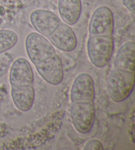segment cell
Masks as SVG:
<instances>
[{
  "instance_id": "obj_12",
  "label": "cell",
  "mask_w": 135,
  "mask_h": 150,
  "mask_svg": "<svg viewBox=\"0 0 135 150\" xmlns=\"http://www.w3.org/2000/svg\"><path fill=\"white\" fill-rule=\"evenodd\" d=\"M135 43L129 41L123 44L117 52L114 68L134 73Z\"/></svg>"
},
{
  "instance_id": "obj_14",
  "label": "cell",
  "mask_w": 135,
  "mask_h": 150,
  "mask_svg": "<svg viewBox=\"0 0 135 150\" xmlns=\"http://www.w3.org/2000/svg\"><path fill=\"white\" fill-rule=\"evenodd\" d=\"M18 40L17 33L12 30H0V54L11 49Z\"/></svg>"
},
{
  "instance_id": "obj_15",
  "label": "cell",
  "mask_w": 135,
  "mask_h": 150,
  "mask_svg": "<svg viewBox=\"0 0 135 150\" xmlns=\"http://www.w3.org/2000/svg\"><path fill=\"white\" fill-rule=\"evenodd\" d=\"M84 150H102L103 146L101 142L98 139H91L88 141L83 148Z\"/></svg>"
},
{
  "instance_id": "obj_5",
  "label": "cell",
  "mask_w": 135,
  "mask_h": 150,
  "mask_svg": "<svg viewBox=\"0 0 135 150\" xmlns=\"http://www.w3.org/2000/svg\"><path fill=\"white\" fill-rule=\"evenodd\" d=\"M89 35L112 36L114 31V17L110 8L100 6L95 10L89 23Z\"/></svg>"
},
{
  "instance_id": "obj_7",
  "label": "cell",
  "mask_w": 135,
  "mask_h": 150,
  "mask_svg": "<svg viewBox=\"0 0 135 150\" xmlns=\"http://www.w3.org/2000/svg\"><path fill=\"white\" fill-rule=\"evenodd\" d=\"M35 66L39 75L48 83L58 85L63 81L64 76L63 65L57 54L36 64Z\"/></svg>"
},
{
  "instance_id": "obj_4",
  "label": "cell",
  "mask_w": 135,
  "mask_h": 150,
  "mask_svg": "<svg viewBox=\"0 0 135 150\" xmlns=\"http://www.w3.org/2000/svg\"><path fill=\"white\" fill-rule=\"evenodd\" d=\"M71 117L75 128L81 134L89 133L94 125L95 108L93 103H72Z\"/></svg>"
},
{
  "instance_id": "obj_2",
  "label": "cell",
  "mask_w": 135,
  "mask_h": 150,
  "mask_svg": "<svg viewBox=\"0 0 135 150\" xmlns=\"http://www.w3.org/2000/svg\"><path fill=\"white\" fill-rule=\"evenodd\" d=\"M114 50L112 36L90 35L87 41V53L92 64L98 68L110 62Z\"/></svg>"
},
{
  "instance_id": "obj_8",
  "label": "cell",
  "mask_w": 135,
  "mask_h": 150,
  "mask_svg": "<svg viewBox=\"0 0 135 150\" xmlns=\"http://www.w3.org/2000/svg\"><path fill=\"white\" fill-rule=\"evenodd\" d=\"M30 21L39 34L48 37L61 23L58 15L48 10L37 9L31 13Z\"/></svg>"
},
{
  "instance_id": "obj_10",
  "label": "cell",
  "mask_w": 135,
  "mask_h": 150,
  "mask_svg": "<svg viewBox=\"0 0 135 150\" xmlns=\"http://www.w3.org/2000/svg\"><path fill=\"white\" fill-rule=\"evenodd\" d=\"M9 82L11 87L33 84V70L27 59L19 58L14 62L10 69Z\"/></svg>"
},
{
  "instance_id": "obj_16",
  "label": "cell",
  "mask_w": 135,
  "mask_h": 150,
  "mask_svg": "<svg viewBox=\"0 0 135 150\" xmlns=\"http://www.w3.org/2000/svg\"><path fill=\"white\" fill-rule=\"evenodd\" d=\"M123 4L130 11L134 13L135 9V0H122Z\"/></svg>"
},
{
  "instance_id": "obj_1",
  "label": "cell",
  "mask_w": 135,
  "mask_h": 150,
  "mask_svg": "<svg viewBox=\"0 0 135 150\" xmlns=\"http://www.w3.org/2000/svg\"><path fill=\"white\" fill-rule=\"evenodd\" d=\"M134 83V73L114 68L108 79L109 96L114 102L124 101L133 91Z\"/></svg>"
},
{
  "instance_id": "obj_6",
  "label": "cell",
  "mask_w": 135,
  "mask_h": 150,
  "mask_svg": "<svg viewBox=\"0 0 135 150\" xmlns=\"http://www.w3.org/2000/svg\"><path fill=\"white\" fill-rule=\"evenodd\" d=\"M95 98L94 82L92 77L82 73L75 77L71 89L72 103H93Z\"/></svg>"
},
{
  "instance_id": "obj_11",
  "label": "cell",
  "mask_w": 135,
  "mask_h": 150,
  "mask_svg": "<svg viewBox=\"0 0 135 150\" xmlns=\"http://www.w3.org/2000/svg\"><path fill=\"white\" fill-rule=\"evenodd\" d=\"M13 102L18 109L27 112L32 108L35 98L34 89L31 85L11 87Z\"/></svg>"
},
{
  "instance_id": "obj_13",
  "label": "cell",
  "mask_w": 135,
  "mask_h": 150,
  "mask_svg": "<svg viewBox=\"0 0 135 150\" xmlns=\"http://www.w3.org/2000/svg\"><path fill=\"white\" fill-rule=\"evenodd\" d=\"M58 11L65 23L74 25L79 21L81 15V0H59Z\"/></svg>"
},
{
  "instance_id": "obj_9",
  "label": "cell",
  "mask_w": 135,
  "mask_h": 150,
  "mask_svg": "<svg viewBox=\"0 0 135 150\" xmlns=\"http://www.w3.org/2000/svg\"><path fill=\"white\" fill-rule=\"evenodd\" d=\"M48 40L53 46L67 52L73 51L77 46L76 35L71 27L65 23L59 24L49 36Z\"/></svg>"
},
{
  "instance_id": "obj_3",
  "label": "cell",
  "mask_w": 135,
  "mask_h": 150,
  "mask_svg": "<svg viewBox=\"0 0 135 150\" xmlns=\"http://www.w3.org/2000/svg\"><path fill=\"white\" fill-rule=\"evenodd\" d=\"M25 48L28 58L34 66L56 54L50 40L36 32L30 33L27 35Z\"/></svg>"
}]
</instances>
